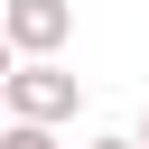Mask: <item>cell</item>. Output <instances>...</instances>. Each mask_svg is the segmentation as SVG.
Masks as SVG:
<instances>
[{
	"instance_id": "6da1fadb",
	"label": "cell",
	"mask_w": 149,
	"mask_h": 149,
	"mask_svg": "<svg viewBox=\"0 0 149 149\" xmlns=\"http://www.w3.org/2000/svg\"><path fill=\"white\" fill-rule=\"evenodd\" d=\"M74 102H84V84H74L56 56H19V65L0 74V112H9V121H56V130H65Z\"/></svg>"
},
{
	"instance_id": "7a4b0ae2",
	"label": "cell",
	"mask_w": 149,
	"mask_h": 149,
	"mask_svg": "<svg viewBox=\"0 0 149 149\" xmlns=\"http://www.w3.org/2000/svg\"><path fill=\"white\" fill-rule=\"evenodd\" d=\"M0 37H9V56H65L74 0H0Z\"/></svg>"
},
{
	"instance_id": "3957f363",
	"label": "cell",
	"mask_w": 149,
	"mask_h": 149,
	"mask_svg": "<svg viewBox=\"0 0 149 149\" xmlns=\"http://www.w3.org/2000/svg\"><path fill=\"white\" fill-rule=\"evenodd\" d=\"M0 149H65V140H56V121H9L0 112Z\"/></svg>"
},
{
	"instance_id": "277c9868",
	"label": "cell",
	"mask_w": 149,
	"mask_h": 149,
	"mask_svg": "<svg viewBox=\"0 0 149 149\" xmlns=\"http://www.w3.org/2000/svg\"><path fill=\"white\" fill-rule=\"evenodd\" d=\"M84 149H140V140H121V130H102V140H84Z\"/></svg>"
},
{
	"instance_id": "5b68a950",
	"label": "cell",
	"mask_w": 149,
	"mask_h": 149,
	"mask_svg": "<svg viewBox=\"0 0 149 149\" xmlns=\"http://www.w3.org/2000/svg\"><path fill=\"white\" fill-rule=\"evenodd\" d=\"M9 65H19V56H9V37H0V74H9Z\"/></svg>"
},
{
	"instance_id": "8992f818",
	"label": "cell",
	"mask_w": 149,
	"mask_h": 149,
	"mask_svg": "<svg viewBox=\"0 0 149 149\" xmlns=\"http://www.w3.org/2000/svg\"><path fill=\"white\" fill-rule=\"evenodd\" d=\"M130 140H140V149H149V112H140V130H130Z\"/></svg>"
}]
</instances>
